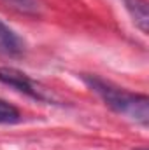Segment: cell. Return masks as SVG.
I'll return each mask as SVG.
<instances>
[{
	"mask_svg": "<svg viewBox=\"0 0 149 150\" xmlns=\"http://www.w3.org/2000/svg\"><path fill=\"white\" fill-rule=\"evenodd\" d=\"M84 82L104 100L107 107L114 112L128 117L130 120L148 127L149 124V98L146 94L130 93L126 89L116 87L111 82H105L93 75H84Z\"/></svg>",
	"mask_w": 149,
	"mask_h": 150,
	"instance_id": "cell-1",
	"label": "cell"
},
{
	"mask_svg": "<svg viewBox=\"0 0 149 150\" xmlns=\"http://www.w3.org/2000/svg\"><path fill=\"white\" fill-rule=\"evenodd\" d=\"M0 82L5 84V86H11L14 87L16 91L30 96V98H35V100H47L44 89H40V86L35 84L30 77L16 68H11V67H2L0 68Z\"/></svg>",
	"mask_w": 149,
	"mask_h": 150,
	"instance_id": "cell-2",
	"label": "cell"
},
{
	"mask_svg": "<svg viewBox=\"0 0 149 150\" xmlns=\"http://www.w3.org/2000/svg\"><path fill=\"white\" fill-rule=\"evenodd\" d=\"M25 51V42L9 25L0 19V52L7 56H19Z\"/></svg>",
	"mask_w": 149,
	"mask_h": 150,
	"instance_id": "cell-3",
	"label": "cell"
},
{
	"mask_svg": "<svg viewBox=\"0 0 149 150\" xmlns=\"http://www.w3.org/2000/svg\"><path fill=\"white\" fill-rule=\"evenodd\" d=\"M126 12L130 14L133 25L148 35L149 32V11H148V0H121Z\"/></svg>",
	"mask_w": 149,
	"mask_h": 150,
	"instance_id": "cell-4",
	"label": "cell"
},
{
	"mask_svg": "<svg viewBox=\"0 0 149 150\" xmlns=\"http://www.w3.org/2000/svg\"><path fill=\"white\" fill-rule=\"evenodd\" d=\"M21 122V112L9 101L0 98V124H18Z\"/></svg>",
	"mask_w": 149,
	"mask_h": 150,
	"instance_id": "cell-5",
	"label": "cell"
},
{
	"mask_svg": "<svg viewBox=\"0 0 149 150\" xmlns=\"http://www.w3.org/2000/svg\"><path fill=\"white\" fill-rule=\"evenodd\" d=\"M14 9L25 12V14H37L39 12V2L37 0H7Z\"/></svg>",
	"mask_w": 149,
	"mask_h": 150,
	"instance_id": "cell-6",
	"label": "cell"
},
{
	"mask_svg": "<svg viewBox=\"0 0 149 150\" xmlns=\"http://www.w3.org/2000/svg\"><path fill=\"white\" fill-rule=\"evenodd\" d=\"M137 150H148V149H146V147H144V149H137Z\"/></svg>",
	"mask_w": 149,
	"mask_h": 150,
	"instance_id": "cell-7",
	"label": "cell"
}]
</instances>
